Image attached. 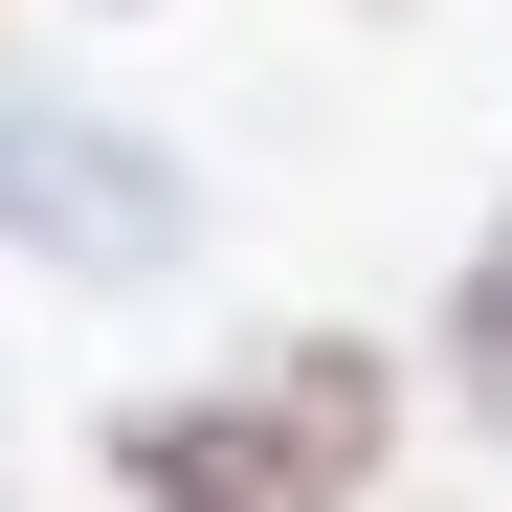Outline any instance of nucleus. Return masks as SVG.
Here are the masks:
<instances>
[{
  "label": "nucleus",
  "mask_w": 512,
  "mask_h": 512,
  "mask_svg": "<svg viewBox=\"0 0 512 512\" xmlns=\"http://www.w3.org/2000/svg\"><path fill=\"white\" fill-rule=\"evenodd\" d=\"M379 423H401V379L357 334H290V357H245L223 401H134L112 468H134V512H357Z\"/></svg>",
  "instance_id": "1"
},
{
  "label": "nucleus",
  "mask_w": 512,
  "mask_h": 512,
  "mask_svg": "<svg viewBox=\"0 0 512 512\" xmlns=\"http://www.w3.org/2000/svg\"><path fill=\"white\" fill-rule=\"evenodd\" d=\"M0 245H45V268H90V290H156L201 245V201L156 179L134 134H90V112H0Z\"/></svg>",
  "instance_id": "2"
},
{
  "label": "nucleus",
  "mask_w": 512,
  "mask_h": 512,
  "mask_svg": "<svg viewBox=\"0 0 512 512\" xmlns=\"http://www.w3.org/2000/svg\"><path fill=\"white\" fill-rule=\"evenodd\" d=\"M446 401H468L490 446H512V223L468 245V290H446Z\"/></svg>",
  "instance_id": "3"
}]
</instances>
